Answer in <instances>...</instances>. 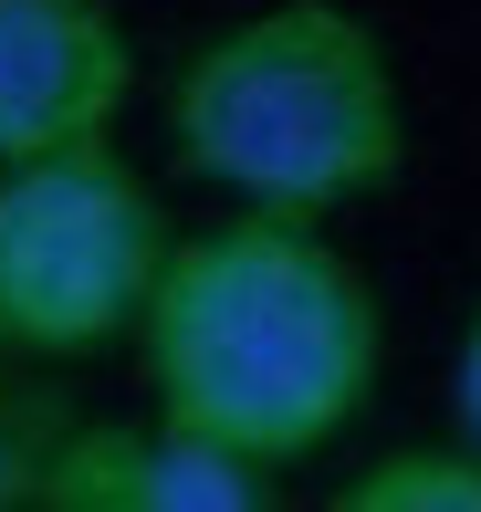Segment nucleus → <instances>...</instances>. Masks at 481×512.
Here are the masks:
<instances>
[{
	"label": "nucleus",
	"mask_w": 481,
	"mask_h": 512,
	"mask_svg": "<svg viewBox=\"0 0 481 512\" xmlns=\"http://www.w3.org/2000/svg\"><path fill=\"white\" fill-rule=\"evenodd\" d=\"M63 439H74V408H63L53 387L0 377V512H42Z\"/></svg>",
	"instance_id": "nucleus-7"
},
{
	"label": "nucleus",
	"mask_w": 481,
	"mask_h": 512,
	"mask_svg": "<svg viewBox=\"0 0 481 512\" xmlns=\"http://www.w3.org/2000/svg\"><path fill=\"white\" fill-rule=\"evenodd\" d=\"M272 471L178 418H74L42 512H262Z\"/></svg>",
	"instance_id": "nucleus-5"
},
{
	"label": "nucleus",
	"mask_w": 481,
	"mask_h": 512,
	"mask_svg": "<svg viewBox=\"0 0 481 512\" xmlns=\"http://www.w3.org/2000/svg\"><path fill=\"white\" fill-rule=\"evenodd\" d=\"M136 42L116 0H0V168L116 136Z\"/></svg>",
	"instance_id": "nucleus-4"
},
{
	"label": "nucleus",
	"mask_w": 481,
	"mask_h": 512,
	"mask_svg": "<svg viewBox=\"0 0 481 512\" xmlns=\"http://www.w3.org/2000/svg\"><path fill=\"white\" fill-rule=\"evenodd\" d=\"M168 147L231 209L335 220L408 168V95L377 21L346 0H272L178 63Z\"/></svg>",
	"instance_id": "nucleus-2"
},
{
	"label": "nucleus",
	"mask_w": 481,
	"mask_h": 512,
	"mask_svg": "<svg viewBox=\"0 0 481 512\" xmlns=\"http://www.w3.org/2000/svg\"><path fill=\"white\" fill-rule=\"evenodd\" d=\"M136 366L157 418L231 439L262 471H293L335 450L377 398L387 314L366 272L325 241V220L241 209L168 251L136 314Z\"/></svg>",
	"instance_id": "nucleus-1"
},
{
	"label": "nucleus",
	"mask_w": 481,
	"mask_h": 512,
	"mask_svg": "<svg viewBox=\"0 0 481 512\" xmlns=\"http://www.w3.org/2000/svg\"><path fill=\"white\" fill-rule=\"evenodd\" d=\"M178 230L116 136L0 168V356H105L136 335Z\"/></svg>",
	"instance_id": "nucleus-3"
},
{
	"label": "nucleus",
	"mask_w": 481,
	"mask_h": 512,
	"mask_svg": "<svg viewBox=\"0 0 481 512\" xmlns=\"http://www.w3.org/2000/svg\"><path fill=\"white\" fill-rule=\"evenodd\" d=\"M335 512H481V450L450 439V450H387L335 492Z\"/></svg>",
	"instance_id": "nucleus-6"
},
{
	"label": "nucleus",
	"mask_w": 481,
	"mask_h": 512,
	"mask_svg": "<svg viewBox=\"0 0 481 512\" xmlns=\"http://www.w3.org/2000/svg\"><path fill=\"white\" fill-rule=\"evenodd\" d=\"M450 418H461V439L481 450V314L461 324V366H450Z\"/></svg>",
	"instance_id": "nucleus-8"
}]
</instances>
